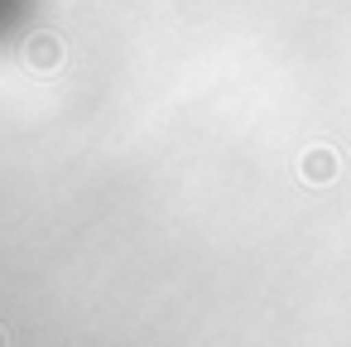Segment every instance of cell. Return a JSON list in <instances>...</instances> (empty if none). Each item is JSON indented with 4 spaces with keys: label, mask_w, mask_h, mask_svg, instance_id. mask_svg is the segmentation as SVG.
<instances>
[{
    "label": "cell",
    "mask_w": 351,
    "mask_h": 347,
    "mask_svg": "<svg viewBox=\"0 0 351 347\" xmlns=\"http://www.w3.org/2000/svg\"><path fill=\"white\" fill-rule=\"evenodd\" d=\"M25 63L34 68V73H58L63 68V39L58 34H49V30H39V34H29V44H25Z\"/></svg>",
    "instance_id": "6da1fadb"
},
{
    "label": "cell",
    "mask_w": 351,
    "mask_h": 347,
    "mask_svg": "<svg viewBox=\"0 0 351 347\" xmlns=\"http://www.w3.org/2000/svg\"><path fill=\"white\" fill-rule=\"evenodd\" d=\"M298 174H303L308 183H327V179L337 174V155H332L327 145H313V150L298 159Z\"/></svg>",
    "instance_id": "7a4b0ae2"
},
{
    "label": "cell",
    "mask_w": 351,
    "mask_h": 347,
    "mask_svg": "<svg viewBox=\"0 0 351 347\" xmlns=\"http://www.w3.org/2000/svg\"><path fill=\"white\" fill-rule=\"evenodd\" d=\"M0 347H10V337H5V328H0Z\"/></svg>",
    "instance_id": "3957f363"
}]
</instances>
